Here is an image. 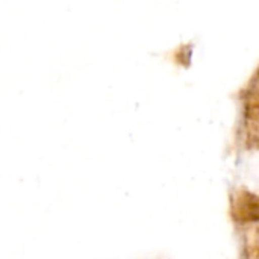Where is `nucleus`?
Returning <instances> with one entry per match:
<instances>
[]
</instances>
